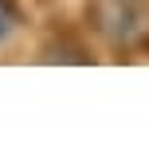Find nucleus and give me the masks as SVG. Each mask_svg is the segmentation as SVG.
Instances as JSON below:
<instances>
[{
    "mask_svg": "<svg viewBox=\"0 0 149 149\" xmlns=\"http://www.w3.org/2000/svg\"><path fill=\"white\" fill-rule=\"evenodd\" d=\"M16 20H20V16H16V4L12 0H0V39L16 28Z\"/></svg>",
    "mask_w": 149,
    "mask_h": 149,
    "instance_id": "nucleus-1",
    "label": "nucleus"
}]
</instances>
